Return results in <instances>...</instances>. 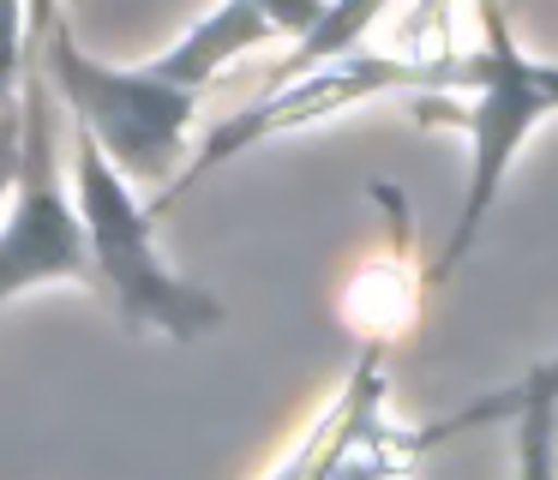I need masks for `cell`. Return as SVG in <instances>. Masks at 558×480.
Returning <instances> with one entry per match:
<instances>
[{"mask_svg":"<svg viewBox=\"0 0 558 480\" xmlns=\"http://www.w3.org/2000/svg\"><path fill=\"white\" fill-rule=\"evenodd\" d=\"M19 144H13V216L0 235V295L19 300L43 283H97L73 163L54 144L49 72H19Z\"/></svg>","mask_w":558,"mask_h":480,"instance_id":"3","label":"cell"},{"mask_svg":"<svg viewBox=\"0 0 558 480\" xmlns=\"http://www.w3.org/2000/svg\"><path fill=\"white\" fill-rule=\"evenodd\" d=\"M450 96H457L450 108L414 103L426 120H450V127L469 132V180H462V204H457V223H450L438 276L469 259L474 235L493 216L522 144L558 115V67L517 48L505 7L481 0V48H457V91Z\"/></svg>","mask_w":558,"mask_h":480,"instance_id":"1","label":"cell"},{"mask_svg":"<svg viewBox=\"0 0 558 480\" xmlns=\"http://www.w3.org/2000/svg\"><path fill=\"white\" fill-rule=\"evenodd\" d=\"M517 480H558V403H529L510 420Z\"/></svg>","mask_w":558,"mask_h":480,"instance_id":"9","label":"cell"},{"mask_svg":"<svg viewBox=\"0 0 558 480\" xmlns=\"http://www.w3.org/2000/svg\"><path fill=\"white\" fill-rule=\"evenodd\" d=\"M270 36H282V31L265 19V7H253V0H222V7L205 12L174 48H162L150 67L169 84H181V91H205L229 60H241L246 48L270 43Z\"/></svg>","mask_w":558,"mask_h":480,"instance_id":"6","label":"cell"},{"mask_svg":"<svg viewBox=\"0 0 558 480\" xmlns=\"http://www.w3.org/2000/svg\"><path fill=\"white\" fill-rule=\"evenodd\" d=\"M253 7H265V19L277 24L282 36H294V43H306V36L325 24L330 0H253Z\"/></svg>","mask_w":558,"mask_h":480,"instance_id":"11","label":"cell"},{"mask_svg":"<svg viewBox=\"0 0 558 480\" xmlns=\"http://www.w3.org/2000/svg\"><path fill=\"white\" fill-rule=\"evenodd\" d=\"M73 187L85 211L97 283L114 295L121 319L133 331H162L169 343H198L222 324V300H210L198 283H186L157 252V211L133 199V180L102 156V144L85 127H73Z\"/></svg>","mask_w":558,"mask_h":480,"instance_id":"2","label":"cell"},{"mask_svg":"<svg viewBox=\"0 0 558 480\" xmlns=\"http://www.w3.org/2000/svg\"><path fill=\"white\" fill-rule=\"evenodd\" d=\"M457 91V48H438V55H342L330 67H313L289 84H270L258 91L241 115H229L222 127H210L205 151L193 156L186 180L222 168L229 156L253 151L265 139H282V132H306L325 127V120L349 115V108H366L378 96H409V103H426V96H450ZM181 180V187H186Z\"/></svg>","mask_w":558,"mask_h":480,"instance_id":"5","label":"cell"},{"mask_svg":"<svg viewBox=\"0 0 558 480\" xmlns=\"http://www.w3.org/2000/svg\"><path fill=\"white\" fill-rule=\"evenodd\" d=\"M43 72H49L54 96L66 103L73 127H85L133 187L174 175V163L186 156L198 91L169 84L150 60L145 67H109V60L85 55L66 24L54 31L49 55H43Z\"/></svg>","mask_w":558,"mask_h":480,"instance_id":"4","label":"cell"},{"mask_svg":"<svg viewBox=\"0 0 558 480\" xmlns=\"http://www.w3.org/2000/svg\"><path fill=\"white\" fill-rule=\"evenodd\" d=\"M529 403H558V355H553V360H541V367H529L522 379L498 384L493 396H474L469 408H457V415H445L438 427H421V439H426V451H433L438 439H457V432H469V427H493V420H517Z\"/></svg>","mask_w":558,"mask_h":480,"instance_id":"8","label":"cell"},{"mask_svg":"<svg viewBox=\"0 0 558 480\" xmlns=\"http://www.w3.org/2000/svg\"><path fill=\"white\" fill-rule=\"evenodd\" d=\"M61 0H19V55H13V79L19 72H37L49 55L54 31H61Z\"/></svg>","mask_w":558,"mask_h":480,"instance_id":"10","label":"cell"},{"mask_svg":"<svg viewBox=\"0 0 558 480\" xmlns=\"http://www.w3.org/2000/svg\"><path fill=\"white\" fill-rule=\"evenodd\" d=\"M390 7H397V0H330L325 24H318L306 43H294V55L270 72V84H289V79H301V72H313V67H330V60H342V55H361L366 31H373Z\"/></svg>","mask_w":558,"mask_h":480,"instance_id":"7","label":"cell"}]
</instances>
